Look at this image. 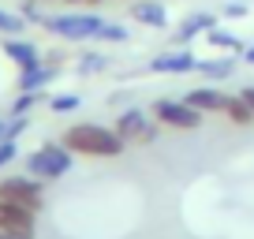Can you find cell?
<instances>
[{
  "mask_svg": "<svg viewBox=\"0 0 254 239\" xmlns=\"http://www.w3.org/2000/svg\"><path fill=\"white\" fill-rule=\"evenodd\" d=\"M60 142L75 157H94V161H112V157H124L127 153V142L116 135V127H105L97 120H79L71 127H64Z\"/></svg>",
  "mask_w": 254,
  "mask_h": 239,
  "instance_id": "cell-1",
  "label": "cell"
},
{
  "mask_svg": "<svg viewBox=\"0 0 254 239\" xmlns=\"http://www.w3.org/2000/svg\"><path fill=\"white\" fill-rule=\"evenodd\" d=\"M105 26V15L101 11H49L45 15V26L41 30L53 34L56 41H64V45H82V41H97V30Z\"/></svg>",
  "mask_w": 254,
  "mask_h": 239,
  "instance_id": "cell-2",
  "label": "cell"
},
{
  "mask_svg": "<svg viewBox=\"0 0 254 239\" xmlns=\"http://www.w3.org/2000/svg\"><path fill=\"white\" fill-rule=\"evenodd\" d=\"M75 165V153L64 142H41L38 150L26 153V172L41 183H53V179H64Z\"/></svg>",
  "mask_w": 254,
  "mask_h": 239,
  "instance_id": "cell-3",
  "label": "cell"
},
{
  "mask_svg": "<svg viewBox=\"0 0 254 239\" xmlns=\"http://www.w3.org/2000/svg\"><path fill=\"white\" fill-rule=\"evenodd\" d=\"M116 135L127 142V150H135V146H153L161 135V123L153 120L150 109H138V105H127V109H120L116 116Z\"/></svg>",
  "mask_w": 254,
  "mask_h": 239,
  "instance_id": "cell-4",
  "label": "cell"
},
{
  "mask_svg": "<svg viewBox=\"0 0 254 239\" xmlns=\"http://www.w3.org/2000/svg\"><path fill=\"white\" fill-rule=\"evenodd\" d=\"M150 112H153V120H157L161 127H168V131H198L202 120H206V112L190 109L183 97H153Z\"/></svg>",
  "mask_w": 254,
  "mask_h": 239,
  "instance_id": "cell-5",
  "label": "cell"
},
{
  "mask_svg": "<svg viewBox=\"0 0 254 239\" xmlns=\"http://www.w3.org/2000/svg\"><path fill=\"white\" fill-rule=\"evenodd\" d=\"M0 198L4 202H15V206H26L34 213L45 209V183L34 179L30 172L26 176H15V172H4L0 176Z\"/></svg>",
  "mask_w": 254,
  "mask_h": 239,
  "instance_id": "cell-6",
  "label": "cell"
},
{
  "mask_svg": "<svg viewBox=\"0 0 254 239\" xmlns=\"http://www.w3.org/2000/svg\"><path fill=\"white\" fill-rule=\"evenodd\" d=\"M194 67H198V53L190 45H172V49H165V53L150 56L146 71L150 75H190Z\"/></svg>",
  "mask_w": 254,
  "mask_h": 239,
  "instance_id": "cell-7",
  "label": "cell"
},
{
  "mask_svg": "<svg viewBox=\"0 0 254 239\" xmlns=\"http://www.w3.org/2000/svg\"><path fill=\"white\" fill-rule=\"evenodd\" d=\"M0 232L19 236V239H34V232H38V213L26 209V206H15V202L0 198Z\"/></svg>",
  "mask_w": 254,
  "mask_h": 239,
  "instance_id": "cell-8",
  "label": "cell"
},
{
  "mask_svg": "<svg viewBox=\"0 0 254 239\" xmlns=\"http://www.w3.org/2000/svg\"><path fill=\"white\" fill-rule=\"evenodd\" d=\"M221 23V15H213V11H187V15L176 23V30H172V45H190V41H198V38H206V30L209 26H217Z\"/></svg>",
  "mask_w": 254,
  "mask_h": 239,
  "instance_id": "cell-9",
  "label": "cell"
},
{
  "mask_svg": "<svg viewBox=\"0 0 254 239\" xmlns=\"http://www.w3.org/2000/svg\"><path fill=\"white\" fill-rule=\"evenodd\" d=\"M60 75H64V67H53V64L41 60L30 71H15V94H49V86H53Z\"/></svg>",
  "mask_w": 254,
  "mask_h": 239,
  "instance_id": "cell-10",
  "label": "cell"
},
{
  "mask_svg": "<svg viewBox=\"0 0 254 239\" xmlns=\"http://www.w3.org/2000/svg\"><path fill=\"white\" fill-rule=\"evenodd\" d=\"M127 19L146 30H168L172 19H168V8L161 0H131V8H127Z\"/></svg>",
  "mask_w": 254,
  "mask_h": 239,
  "instance_id": "cell-11",
  "label": "cell"
},
{
  "mask_svg": "<svg viewBox=\"0 0 254 239\" xmlns=\"http://www.w3.org/2000/svg\"><path fill=\"white\" fill-rule=\"evenodd\" d=\"M180 97L190 105V109L206 112V116H209V112H221V116H224V105H228L232 94H224L217 82H202V86H190L187 94H180Z\"/></svg>",
  "mask_w": 254,
  "mask_h": 239,
  "instance_id": "cell-12",
  "label": "cell"
},
{
  "mask_svg": "<svg viewBox=\"0 0 254 239\" xmlns=\"http://www.w3.org/2000/svg\"><path fill=\"white\" fill-rule=\"evenodd\" d=\"M0 53L11 60L15 71H30V67L41 64V49L30 38H0Z\"/></svg>",
  "mask_w": 254,
  "mask_h": 239,
  "instance_id": "cell-13",
  "label": "cell"
},
{
  "mask_svg": "<svg viewBox=\"0 0 254 239\" xmlns=\"http://www.w3.org/2000/svg\"><path fill=\"white\" fill-rule=\"evenodd\" d=\"M236 67H239L236 53H217V56H198V67H194V71L206 82H217V86H221V82H228L232 75H236Z\"/></svg>",
  "mask_w": 254,
  "mask_h": 239,
  "instance_id": "cell-14",
  "label": "cell"
},
{
  "mask_svg": "<svg viewBox=\"0 0 254 239\" xmlns=\"http://www.w3.org/2000/svg\"><path fill=\"white\" fill-rule=\"evenodd\" d=\"M202 41H206V45L213 49V53H236V56H239V53L247 49V41L239 38V34L232 30V26H224V23L209 26V30H206V38H202Z\"/></svg>",
  "mask_w": 254,
  "mask_h": 239,
  "instance_id": "cell-15",
  "label": "cell"
},
{
  "mask_svg": "<svg viewBox=\"0 0 254 239\" xmlns=\"http://www.w3.org/2000/svg\"><path fill=\"white\" fill-rule=\"evenodd\" d=\"M109 56L105 53H97V49H86V53H79L75 56V75H82V79H94V75H101V71H109Z\"/></svg>",
  "mask_w": 254,
  "mask_h": 239,
  "instance_id": "cell-16",
  "label": "cell"
},
{
  "mask_svg": "<svg viewBox=\"0 0 254 239\" xmlns=\"http://www.w3.org/2000/svg\"><path fill=\"white\" fill-rule=\"evenodd\" d=\"M45 109L53 112V116H71V112H79V109H82V94H75V90L49 94V97H45Z\"/></svg>",
  "mask_w": 254,
  "mask_h": 239,
  "instance_id": "cell-17",
  "label": "cell"
},
{
  "mask_svg": "<svg viewBox=\"0 0 254 239\" xmlns=\"http://www.w3.org/2000/svg\"><path fill=\"white\" fill-rule=\"evenodd\" d=\"M224 120H228V123H236V127H251V123H254V109H251L239 94H232L228 105H224Z\"/></svg>",
  "mask_w": 254,
  "mask_h": 239,
  "instance_id": "cell-18",
  "label": "cell"
},
{
  "mask_svg": "<svg viewBox=\"0 0 254 239\" xmlns=\"http://www.w3.org/2000/svg\"><path fill=\"white\" fill-rule=\"evenodd\" d=\"M26 30H30V23L15 8H0V38H23Z\"/></svg>",
  "mask_w": 254,
  "mask_h": 239,
  "instance_id": "cell-19",
  "label": "cell"
},
{
  "mask_svg": "<svg viewBox=\"0 0 254 239\" xmlns=\"http://www.w3.org/2000/svg\"><path fill=\"white\" fill-rule=\"evenodd\" d=\"M97 41L101 45H124V41H131V26L120 23V19H105V26L97 30Z\"/></svg>",
  "mask_w": 254,
  "mask_h": 239,
  "instance_id": "cell-20",
  "label": "cell"
},
{
  "mask_svg": "<svg viewBox=\"0 0 254 239\" xmlns=\"http://www.w3.org/2000/svg\"><path fill=\"white\" fill-rule=\"evenodd\" d=\"M45 97L49 94H15V97H11V105H8V116H30Z\"/></svg>",
  "mask_w": 254,
  "mask_h": 239,
  "instance_id": "cell-21",
  "label": "cell"
},
{
  "mask_svg": "<svg viewBox=\"0 0 254 239\" xmlns=\"http://www.w3.org/2000/svg\"><path fill=\"white\" fill-rule=\"evenodd\" d=\"M217 15H221V23H243V19H251V4L247 0H224Z\"/></svg>",
  "mask_w": 254,
  "mask_h": 239,
  "instance_id": "cell-22",
  "label": "cell"
},
{
  "mask_svg": "<svg viewBox=\"0 0 254 239\" xmlns=\"http://www.w3.org/2000/svg\"><path fill=\"white\" fill-rule=\"evenodd\" d=\"M15 11H19V15H23L30 26H45V15H49L41 0H19V4H15Z\"/></svg>",
  "mask_w": 254,
  "mask_h": 239,
  "instance_id": "cell-23",
  "label": "cell"
},
{
  "mask_svg": "<svg viewBox=\"0 0 254 239\" xmlns=\"http://www.w3.org/2000/svg\"><path fill=\"white\" fill-rule=\"evenodd\" d=\"M19 157H23V153H19V142H15V138H4V142H0V176L8 172Z\"/></svg>",
  "mask_w": 254,
  "mask_h": 239,
  "instance_id": "cell-24",
  "label": "cell"
},
{
  "mask_svg": "<svg viewBox=\"0 0 254 239\" xmlns=\"http://www.w3.org/2000/svg\"><path fill=\"white\" fill-rule=\"evenodd\" d=\"M30 131V116H8V127H4V138H23Z\"/></svg>",
  "mask_w": 254,
  "mask_h": 239,
  "instance_id": "cell-25",
  "label": "cell"
},
{
  "mask_svg": "<svg viewBox=\"0 0 254 239\" xmlns=\"http://www.w3.org/2000/svg\"><path fill=\"white\" fill-rule=\"evenodd\" d=\"M41 60H45V64H53V67H64L67 64V49H41Z\"/></svg>",
  "mask_w": 254,
  "mask_h": 239,
  "instance_id": "cell-26",
  "label": "cell"
},
{
  "mask_svg": "<svg viewBox=\"0 0 254 239\" xmlns=\"http://www.w3.org/2000/svg\"><path fill=\"white\" fill-rule=\"evenodd\" d=\"M239 60H243L247 67H254V41H247V49L239 53Z\"/></svg>",
  "mask_w": 254,
  "mask_h": 239,
  "instance_id": "cell-27",
  "label": "cell"
},
{
  "mask_svg": "<svg viewBox=\"0 0 254 239\" xmlns=\"http://www.w3.org/2000/svg\"><path fill=\"white\" fill-rule=\"evenodd\" d=\"M239 97H243V101L254 109V86H239Z\"/></svg>",
  "mask_w": 254,
  "mask_h": 239,
  "instance_id": "cell-28",
  "label": "cell"
},
{
  "mask_svg": "<svg viewBox=\"0 0 254 239\" xmlns=\"http://www.w3.org/2000/svg\"><path fill=\"white\" fill-rule=\"evenodd\" d=\"M41 4H60V8H75V4H82V0H41Z\"/></svg>",
  "mask_w": 254,
  "mask_h": 239,
  "instance_id": "cell-29",
  "label": "cell"
},
{
  "mask_svg": "<svg viewBox=\"0 0 254 239\" xmlns=\"http://www.w3.org/2000/svg\"><path fill=\"white\" fill-rule=\"evenodd\" d=\"M4 127H8V116H0V142H4Z\"/></svg>",
  "mask_w": 254,
  "mask_h": 239,
  "instance_id": "cell-30",
  "label": "cell"
},
{
  "mask_svg": "<svg viewBox=\"0 0 254 239\" xmlns=\"http://www.w3.org/2000/svg\"><path fill=\"white\" fill-rule=\"evenodd\" d=\"M82 4H86V8H101L105 0H82Z\"/></svg>",
  "mask_w": 254,
  "mask_h": 239,
  "instance_id": "cell-31",
  "label": "cell"
},
{
  "mask_svg": "<svg viewBox=\"0 0 254 239\" xmlns=\"http://www.w3.org/2000/svg\"><path fill=\"white\" fill-rule=\"evenodd\" d=\"M0 239H19V236H8V232H0Z\"/></svg>",
  "mask_w": 254,
  "mask_h": 239,
  "instance_id": "cell-32",
  "label": "cell"
},
{
  "mask_svg": "<svg viewBox=\"0 0 254 239\" xmlns=\"http://www.w3.org/2000/svg\"><path fill=\"white\" fill-rule=\"evenodd\" d=\"M127 4H131V0H127Z\"/></svg>",
  "mask_w": 254,
  "mask_h": 239,
  "instance_id": "cell-33",
  "label": "cell"
}]
</instances>
